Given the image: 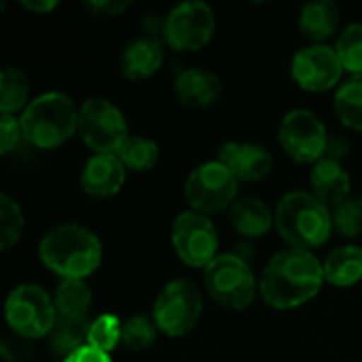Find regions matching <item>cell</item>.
<instances>
[{
	"mask_svg": "<svg viewBox=\"0 0 362 362\" xmlns=\"http://www.w3.org/2000/svg\"><path fill=\"white\" fill-rule=\"evenodd\" d=\"M325 265L310 250L288 248L265 265L259 293L272 310H297L310 303L325 284Z\"/></svg>",
	"mask_w": 362,
	"mask_h": 362,
	"instance_id": "1",
	"label": "cell"
},
{
	"mask_svg": "<svg viewBox=\"0 0 362 362\" xmlns=\"http://www.w3.org/2000/svg\"><path fill=\"white\" fill-rule=\"evenodd\" d=\"M100 238L74 223H66L47 231L38 244V257L42 265L62 280H85L102 263Z\"/></svg>",
	"mask_w": 362,
	"mask_h": 362,
	"instance_id": "2",
	"label": "cell"
},
{
	"mask_svg": "<svg viewBox=\"0 0 362 362\" xmlns=\"http://www.w3.org/2000/svg\"><path fill=\"white\" fill-rule=\"evenodd\" d=\"M276 229L297 250H314L329 242L335 225L333 212L314 193L291 191L276 206Z\"/></svg>",
	"mask_w": 362,
	"mask_h": 362,
	"instance_id": "3",
	"label": "cell"
},
{
	"mask_svg": "<svg viewBox=\"0 0 362 362\" xmlns=\"http://www.w3.org/2000/svg\"><path fill=\"white\" fill-rule=\"evenodd\" d=\"M23 140L36 148H57L78 132V110L62 91L34 98L19 117Z\"/></svg>",
	"mask_w": 362,
	"mask_h": 362,
	"instance_id": "4",
	"label": "cell"
},
{
	"mask_svg": "<svg viewBox=\"0 0 362 362\" xmlns=\"http://www.w3.org/2000/svg\"><path fill=\"white\" fill-rule=\"evenodd\" d=\"M4 320L15 335L32 341L47 337L57 320L55 301L38 284H19L4 301Z\"/></svg>",
	"mask_w": 362,
	"mask_h": 362,
	"instance_id": "5",
	"label": "cell"
},
{
	"mask_svg": "<svg viewBox=\"0 0 362 362\" xmlns=\"http://www.w3.org/2000/svg\"><path fill=\"white\" fill-rule=\"evenodd\" d=\"M78 134L95 155H119L132 138L123 110L106 98H91L78 108Z\"/></svg>",
	"mask_w": 362,
	"mask_h": 362,
	"instance_id": "6",
	"label": "cell"
},
{
	"mask_svg": "<svg viewBox=\"0 0 362 362\" xmlns=\"http://www.w3.org/2000/svg\"><path fill=\"white\" fill-rule=\"evenodd\" d=\"M204 286L216 303L229 310H246L259 291L250 265L231 252L218 255L204 269Z\"/></svg>",
	"mask_w": 362,
	"mask_h": 362,
	"instance_id": "7",
	"label": "cell"
},
{
	"mask_svg": "<svg viewBox=\"0 0 362 362\" xmlns=\"http://www.w3.org/2000/svg\"><path fill=\"white\" fill-rule=\"evenodd\" d=\"M204 312L202 291L193 280L178 278L168 282L155 299L153 320L168 337H182L195 329Z\"/></svg>",
	"mask_w": 362,
	"mask_h": 362,
	"instance_id": "8",
	"label": "cell"
},
{
	"mask_svg": "<svg viewBox=\"0 0 362 362\" xmlns=\"http://www.w3.org/2000/svg\"><path fill=\"white\" fill-rule=\"evenodd\" d=\"M238 182L240 180L218 159L206 161L189 174L185 182V197L191 210L206 216L216 214L229 210L238 202Z\"/></svg>",
	"mask_w": 362,
	"mask_h": 362,
	"instance_id": "9",
	"label": "cell"
},
{
	"mask_svg": "<svg viewBox=\"0 0 362 362\" xmlns=\"http://www.w3.org/2000/svg\"><path fill=\"white\" fill-rule=\"evenodd\" d=\"M216 32L214 8L202 0L176 4L163 19L161 34L174 51H199Z\"/></svg>",
	"mask_w": 362,
	"mask_h": 362,
	"instance_id": "10",
	"label": "cell"
},
{
	"mask_svg": "<svg viewBox=\"0 0 362 362\" xmlns=\"http://www.w3.org/2000/svg\"><path fill=\"white\" fill-rule=\"evenodd\" d=\"M172 246L185 265L206 269L218 257L216 225L202 212L185 210L172 225Z\"/></svg>",
	"mask_w": 362,
	"mask_h": 362,
	"instance_id": "11",
	"label": "cell"
},
{
	"mask_svg": "<svg viewBox=\"0 0 362 362\" xmlns=\"http://www.w3.org/2000/svg\"><path fill=\"white\" fill-rule=\"evenodd\" d=\"M282 151L297 163H318L325 159L329 134L325 123L308 108H295L284 115L278 132Z\"/></svg>",
	"mask_w": 362,
	"mask_h": 362,
	"instance_id": "12",
	"label": "cell"
},
{
	"mask_svg": "<svg viewBox=\"0 0 362 362\" xmlns=\"http://www.w3.org/2000/svg\"><path fill=\"white\" fill-rule=\"evenodd\" d=\"M344 74V64L337 51L329 45H310L295 53L291 62L293 81L312 93L333 89Z\"/></svg>",
	"mask_w": 362,
	"mask_h": 362,
	"instance_id": "13",
	"label": "cell"
},
{
	"mask_svg": "<svg viewBox=\"0 0 362 362\" xmlns=\"http://www.w3.org/2000/svg\"><path fill=\"white\" fill-rule=\"evenodd\" d=\"M218 161L227 165L240 182H259L269 176L274 165V157L265 146L235 140H229L218 148Z\"/></svg>",
	"mask_w": 362,
	"mask_h": 362,
	"instance_id": "14",
	"label": "cell"
},
{
	"mask_svg": "<svg viewBox=\"0 0 362 362\" xmlns=\"http://www.w3.org/2000/svg\"><path fill=\"white\" fill-rule=\"evenodd\" d=\"M127 168L119 155H91L81 170V189L91 197H112L125 185Z\"/></svg>",
	"mask_w": 362,
	"mask_h": 362,
	"instance_id": "15",
	"label": "cell"
},
{
	"mask_svg": "<svg viewBox=\"0 0 362 362\" xmlns=\"http://www.w3.org/2000/svg\"><path fill=\"white\" fill-rule=\"evenodd\" d=\"M174 93L180 104L191 108H210L223 95V81L204 68H187L174 81Z\"/></svg>",
	"mask_w": 362,
	"mask_h": 362,
	"instance_id": "16",
	"label": "cell"
},
{
	"mask_svg": "<svg viewBox=\"0 0 362 362\" xmlns=\"http://www.w3.org/2000/svg\"><path fill=\"white\" fill-rule=\"evenodd\" d=\"M163 66V45L155 36L132 40L121 53V74L129 81H146Z\"/></svg>",
	"mask_w": 362,
	"mask_h": 362,
	"instance_id": "17",
	"label": "cell"
},
{
	"mask_svg": "<svg viewBox=\"0 0 362 362\" xmlns=\"http://www.w3.org/2000/svg\"><path fill=\"white\" fill-rule=\"evenodd\" d=\"M310 187L322 204H327L329 208H337L350 197L352 178L339 161L322 159L314 165L310 174Z\"/></svg>",
	"mask_w": 362,
	"mask_h": 362,
	"instance_id": "18",
	"label": "cell"
},
{
	"mask_svg": "<svg viewBox=\"0 0 362 362\" xmlns=\"http://www.w3.org/2000/svg\"><path fill=\"white\" fill-rule=\"evenodd\" d=\"M341 21V8L333 0H314L301 6L299 13V32L314 45L331 38Z\"/></svg>",
	"mask_w": 362,
	"mask_h": 362,
	"instance_id": "19",
	"label": "cell"
},
{
	"mask_svg": "<svg viewBox=\"0 0 362 362\" xmlns=\"http://www.w3.org/2000/svg\"><path fill=\"white\" fill-rule=\"evenodd\" d=\"M229 223L244 238H263L276 225V212L259 197H242L229 208Z\"/></svg>",
	"mask_w": 362,
	"mask_h": 362,
	"instance_id": "20",
	"label": "cell"
},
{
	"mask_svg": "<svg viewBox=\"0 0 362 362\" xmlns=\"http://www.w3.org/2000/svg\"><path fill=\"white\" fill-rule=\"evenodd\" d=\"M325 280L333 286L348 288L362 280V248L346 244L325 259Z\"/></svg>",
	"mask_w": 362,
	"mask_h": 362,
	"instance_id": "21",
	"label": "cell"
},
{
	"mask_svg": "<svg viewBox=\"0 0 362 362\" xmlns=\"http://www.w3.org/2000/svg\"><path fill=\"white\" fill-rule=\"evenodd\" d=\"M89 318H64L57 316L51 333H49V346L57 356L68 358L76 350L87 346V335H89Z\"/></svg>",
	"mask_w": 362,
	"mask_h": 362,
	"instance_id": "22",
	"label": "cell"
},
{
	"mask_svg": "<svg viewBox=\"0 0 362 362\" xmlns=\"http://www.w3.org/2000/svg\"><path fill=\"white\" fill-rule=\"evenodd\" d=\"M55 310L64 318H89L91 310V288L85 280H62L55 291Z\"/></svg>",
	"mask_w": 362,
	"mask_h": 362,
	"instance_id": "23",
	"label": "cell"
},
{
	"mask_svg": "<svg viewBox=\"0 0 362 362\" xmlns=\"http://www.w3.org/2000/svg\"><path fill=\"white\" fill-rule=\"evenodd\" d=\"M30 98V81L28 76L15 68L6 66L0 72V115H15L17 110H25Z\"/></svg>",
	"mask_w": 362,
	"mask_h": 362,
	"instance_id": "24",
	"label": "cell"
},
{
	"mask_svg": "<svg viewBox=\"0 0 362 362\" xmlns=\"http://www.w3.org/2000/svg\"><path fill=\"white\" fill-rule=\"evenodd\" d=\"M335 115L337 119L354 132H362V74L346 81L335 93Z\"/></svg>",
	"mask_w": 362,
	"mask_h": 362,
	"instance_id": "25",
	"label": "cell"
},
{
	"mask_svg": "<svg viewBox=\"0 0 362 362\" xmlns=\"http://www.w3.org/2000/svg\"><path fill=\"white\" fill-rule=\"evenodd\" d=\"M119 159L132 172H148L159 161V144L146 136H132L121 148Z\"/></svg>",
	"mask_w": 362,
	"mask_h": 362,
	"instance_id": "26",
	"label": "cell"
},
{
	"mask_svg": "<svg viewBox=\"0 0 362 362\" xmlns=\"http://www.w3.org/2000/svg\"><path fill=\"white\" fill-rule=\"evenodd\" d=\"M25 218L21 206L6 193L0 195V248H13L23 235Z\"/></svg>",
	"mask_w": 362,
	"mask_h": 362,
	"instance_id": "27",
	"label": "cell"
},
{
	"mask_svg": "<svg viewBox=\"0 0 362 362\" xmlns=\"http://www.w3.org/2000/svg\"><path fill=\"white\" fill-rule=\"evenodd\" d=\"M119 344H123V322L115 314H102L91 320L87 346L110 354Z\"/></svg>",
	"mask_w": 362,
	"mask_h": 362,
	"instance_id": "28",
	"label": "cell"
},
{
	"mask_svg": "<svg viewBox=\"0 0 362 362\" xmlns=\"http://www.w3.org/2000/svg\"><path fill=\"white\" fill-rule=\"evenodd\" d=\"M335 51L344 64V70L352 72V76L362 74V21L344 28L337 38Z\"/></svg>",
	"mask_w": 362,
	"mask_h": 362,
	"instance_id": "29",
	"label": "cell"
},
{
	"mask_svg": "<svg viewBox=\"0 0 362 362\" xmlns=\"http://www.w3.org/2000/svg\"><path fill=\"white\" fill-rule=\"evenodd\" d=\"M157 325L146 316H132L123 322V346L132 352L151 348L157 339Z\"/></svg>",
	"mask_w": 362,
	"mask_h": 362,
	"instance_id": "30",
	"label": "cell"
},
{
	"mask_svg": "<svg viewBox=\"0 0 362 362\" xmlns=\"http://www.w3.org/2000/svg\"><path fill=\"white\" fill-rule=\"evenodd\" d=\"M333 225L344 238L362 235V197H348L333 210Z\"/></svg>",
	"mask_w": 362,
	"mask_h": 362,
	"instance_id": "31",
	"label": "cell"
},
{
	"mask_svg": "<svg viewBox=\"0 0 362 362\" xmlns=\"http://www.w3.org/2000/svg\"><path fill=\"white\" fill-rule=\"evenodd\" d=\"M36 348L32 339H25L21 335H6L0 341V356L4 362H28L34 356Z\"/></svg>",
	"mask_w": 362,
	"mask_h": 362,
	"instance_id": "32",
	"label": "cell"
},
{
	"mask_svg": "<svg viewBox=\"0 0 362 362\" xmlns=\"http://www.w3.org/2000/svg\"><path fill=\"white\" fill-rule=\"evenodd\" d=\"M19 140H23L21 121L15 115H0V153L8 155Z\"/></svg>",
	"mask_w": 362,
	"mask_h": 362,
	"instance_id": "33",
	"label": "cell"
},
{
	"mask_svg": "<svg viewBox=\"0 0 362 362\" xmlns=\"http://www.w3.org/2000/svg\"><path fill=\"white\" fill-rule=\"evenodd\" d=\"M85 8L93 17H119L129 8L127 0H89L85 2Z\"/></svg>",
	"mask_w": 362,
	"mask_h": 362,
	"instance_id": "34",
	"label": "cell"
},
{
	"mask_svg": "<svg viewBox=\"0 0 362 362\" xmlns=\"http://www.w3.org/2000/svg\"><path fill=\"white\" fill-rule=\"evenodd\" d=\"M64 362H112L110 354L95 350L91 346H85L81 350H76L74 354H70L68 358H64Z\"/></svg>",
	"mask_w": 362,
	"mask_h": 362,
	"instance_id": "35",
	"label": "cell"
},
{
	"mask_svg": "<svg viewBox=\"0 0 362 362\" xmlns=\"http://www.w3.org/2000/svg\"><path fill=\"white\" fill-rule=\"evenodd\" d=\"M350 153V142L348 138L344 136H333L329 138V144H327V153H325V159H331V161H339Z\"/></svg>",
	"mask_w": 362,
	"mask_h": 362,
	"instance_id": "36",
	"label": "cell"
},
{
	"mask_svg": "<svg viewBox=\"0 0 362 362\" xmlns=\"http://www.w3.org/2000/svg\"><path fill=\"white\" fill-rule=\"evenodd\" d=\"M21 6L30 13H38V15H45V13H51L57 8V2L55 0H21Z\"/></svg>",
	"mask_w": 362,
	"mask_h": 362,
	"instance_id": "37",
	"label": "cell"
}]
</instances>
